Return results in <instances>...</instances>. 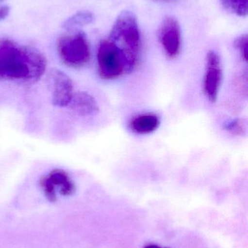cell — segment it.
<instances>
[{"label": "cell", "instance_id": "8992f818", "mask_svg": "<svg viewBox=\"0 0 248 248\" xmlns=\"http://www.w3.org/2000/svg\"><path fill=\"white\" fill-rule=\"evenodd\" d=\"M39 185L45 197L50 202L57 199V189L63 196H70L75 192V185L68 173L63 169H53L42 176Z\"/></svg>", "mask_w": 248, "mask_h": 248}, {"label": "cell", "instance_id": "30bf717a", "mask_svg": "<svg viewBox=\"0 0 248 248\" xmlns=\"http://www.w3.org/2000/svg\"><path fill=\"white\" fill-rule=\"evenodd\" d=\"M160 124V118L157 115L145 113L133 118L130 123V128L135 134H149L155 131Z\"/></svg>", "mask_w": 248, "mask_h": 248}, {"label": "cell", "instance_id": "9c48e42d", "mask_svg": "<svg viewBox=\"0 0 248 248\" xmlns=\"http://www.w3.org/2000/svg\"><path fill=\"white\" fill-rule=\"evenodd\" d=\"M68 107L71 111L81 116H95L99 110L93 96L84 92L74 93Z\"/></svg>", "mask_w": 248, "mask_h": 248}, {"label": "cell", "instance_id": "277c9868", "mask_svg": "<svg viewBox=\"0 0 248 248\" xmlns=\"http://www.w3.org/2000/svg\"><path fill=\"white\" fill-rule=\"evenodd\" d=\"M98 71L103 79L111 80L122 76L126 70L120 51L110 41H103L97 53Z\"/></svg>", "mask_w": 248, "mask_h": 248}, {"label": "cell", "instance_id": "5b68a950", "mask_svg": "<svg viewBox=\"0 0 248 248\" xmlns=\"http://www.w3.org/2000/svg\"><path fill=\"white\" fill-rule=\"evenodd\" d=\"M47 84L52 104L58 108L68 106L74 94L71 78L64 71L54 68L48 73Z\"/></svg>", "mask_w": 248, "mask_h": 248}, {"label": "cell", "instance_id": "4fadbf2b", "mask_svg": "<svg viewBox=\"0 0 248 248\" xmlns=\"http://www.w3.org/2000/svg\"><path fill=\"white\" fill-rule=\"evenodd\" d=\"M234 46L238 49L241 55L242 58L246 62L248 61V39L247 35H243L240 36L236 39L234 42Z\"/></svg>", "mask_w": 248, "mask_h": 248}, {"label": "cell", "instance_id": "ba28073f", "mask_svg": "<svg viewBox=\"0 0 248 248\" xmlns=\"http://www.w3.org/2000/svg\"><path fill=\"white\" fill-rule=\"evenodd\" d=\"M159 36L166 55L170 58L177 57L182 48V32L177 20L172 17H165L162 23Z\"/></svg>", "mask_w": 248, "mask_h": 248}, {"label": "cell", "instance_id": "2e32d148", "mask_svg": "<svg viewBox=\"0 0 248 248\" xmlns=\"http://www.w3.org/2000/svg\"><path fill=\"white\" fill-rule=\"evenodd\" d=\"M144 248H160L159 246H156V245H150V246H147Z\"/></svg>", "mask_w": 248, "mask_h": 248}, {"label": "cell", "instance_id": "6da1fadb", "mask_svg": "<svg viewBox=\"0 0 248 248\" xmlns=\"http://www.w3.org/2000/svg\"><path fill=\"white\" fill-rule=\"evenodd\" d=\"M45 57L35 49L9 40L0 42V79L35 84L46 71Z\"/></svg>", "mask_w": 248, "mask_h": 248}, {"label": "cell", "instance_id": "7c38bea8", "mask_svg": "<svg viewBox=\"0 0 248 248\" xmlns=\"http://www.w3.org/2000/svg\"><path fill=\"white\" fill-rule=\"evenodd\" d=\"M221 2L231 13L241 17L247 16L248 0H221Z\"/></svg>", "mask_w": 248, "mask_h": 248}, {"label": "cell", "instance_id": "3957f363", "mask_svg": "<svg viewBox=\"0 0 248 248\" xmlns=\"http://www.w3.org/2000/svg\"><path fill=\"white\" fill-rule=\"evenodd\" d=\"M58 53L64 64L71 68L84 66L90 61L88 42L83 32L64 36L58 42Z\"/></svg>", "mask_w": 248, "mask_h": 248}, {"label": "cell", "instance_id": "9a60e30c", "mask_svg": "<svg viewBox=\"0 0 248 248\" xmlns=\"http://www.w3.org/2000/svg\"><path fill=\"white\" fill-rule=\"evenodd\" d=\"M9 12H10V9L8 7L4 6V7H0V20L5 18L8 15Z\"/></svg>", "mask_w": 248, "mask_h": 248}, {"label": "cell", "instance_id": "7a4b0ae2", "mask_svg": "<svg viewBox=\"0 0 248 248\" xmlns=\"http://www.w3.org/2000/svg\"><path fill=\"white\" fill-rule=\"evenodd\" d=\"M109 40L120 51L126 70L133 69L138 63L141 49V32L133 13H120L114 23Z\"/></svg>", "mask_w": 248, "mask_h": 248}, {"label": "cell", "instance_id": "8fae6325", "mask_svg": "<svg viewBox=\"0 0 248 248\" xmlns=\"http://www.w3.org/2000/svg\"><path fill=\"white\" fill-rule=\"evenodd\" d=\"M94 20L93 13L88 11L79 12L71 16L64 23V27L68 30H72L76 28L91 23Z\"/></svg>", "mask_w": 248, "mask_h": 248}, {"label": "cell", "instance_id": "5bb4252c", "mask_svg": "<svg viewBox=\"0 0 248 248\" xmlns=\"http://www.w3.org/2000/svg\"><path fill=\"white\" fill-rule=\"evenodd\" d=\"M241 123L237 121H234V122H231L230 125L227 127V129L229 131H231L234 134H238V133L241 132L242 131V125Z\"/></svg>", "mask_w": 248, "mask_h": 248}, {"label": "cell", "instance_id": "52a82bcc", "mask_svg": "<svg viewBox=\"0 0 248 248\" xmlns=\"http://www.w3.org/2000/svg\"><path fill=\"white\" fill-rule=\"evenodd\" d=\"M222 77L221 58L215 51H209L205 61L204 91L207 98L211 103H215L218 99Z\"/></svg>", "mask_w": 248, "mask_h": 248}]
</instances>
